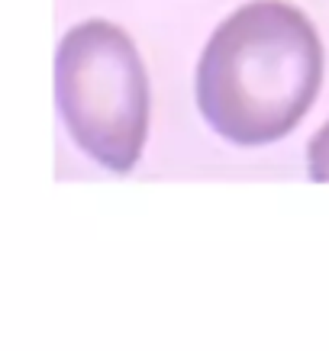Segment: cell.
I'll return each instance as SVG.
<instances>
[{
	"mask_svg": "<svg viewBox=\"0 0 329 351\" xmlns=\"http://www.w3.org/2000/svg\"><path fill=\"white\" fill-rule=\"evenodd\" d=\"M323 84V43L287 0H249L197 62V107L233 145H268L297 126Z\"/></svg>",
	"mask_w": 329,
	"mask_h": 351,
	"instance_id": "1",
	"label": "cell"
},
{
	"mask_svg": "<svg viewBox=\"0 0 329 351\" xmlns=\"http://www.w3.org/2000/svg\"><path fill=\"white\" fill-rule=\"evenodd\" d=\"M55 100L71 138L104 168L126 174L149 136V75L126 29L84 20L55 52Z\"/></svg>",
	"mask_w": 329,
	"mask_h": 351,
	"instance_id": "2",
	"label": "cell"
},
{
	"mask_svg": "<svg viewBox=\"0 0 329 351\" xmlns=\"http://www.w3.org/2000/svg\"><path fill=\"white\" fill-rule=\"evenodd\" d=\"M307 165H310V178L313 181H323V184L329 181V123L310 138Z\"/></svg>",
	"mask_w": 329,
	"mask_h": 351,
	"instance_id": "3",
	"label": "cell"
}]
</instances>
